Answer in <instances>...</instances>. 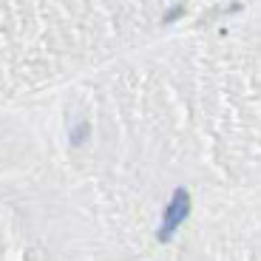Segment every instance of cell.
Wrapping results in <instances>:
<instances>
[{"label": "cell", "mask_w": 261, "mask_h": 261, "mask_svg": "<svg viewBox=\"0 0 261 261\" xmlns=\"http://www.w3.org/2000/svg\"><path fill=\"white\" fill-rule=\"evenodd\" d=\"M188 213H190V196H188V190L179 188L173 193V199L168 202V207H165V222L159 227V242H168L170 236H173V230L188 219Z\"/></svg>", "instance_id": "1"}, {"label": "cell", "mask_w": 261, "mask_h": 261, "mask_svg": "<svg viewBox=\"0 0 261 261\" xmlns=\"http://www.w3.org/2000/svg\"><path fill=\"white\" fill-rule=\"evenodd\" d=\"M88 130H91V128H88V122L77 125V128L71 130V142H74V145H83V142H85V137H88Z\"/></svg>", "instance_id": "2"}, {"label": "cell", "mask_w": 261, "mask_h": 261, "mask_svg": "<svg viewBox=\"0 0 261 261\" xmlns=\"http://www.w3.org/2000/svg\"><path fill=\"white\" fill-rule=\"evenodd\" d=\"M182 12H185L182 6H173V9H170V12H168V14H165V23H173V20H176V17H182Z\"/></svg>", "instance_id": "3"}]
</instances>
